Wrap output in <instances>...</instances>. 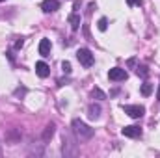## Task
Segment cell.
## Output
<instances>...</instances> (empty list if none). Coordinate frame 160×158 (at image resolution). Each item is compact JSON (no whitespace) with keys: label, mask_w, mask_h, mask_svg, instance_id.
<instances>
[{"label":"cell","mask_w":160,"mask_h":158,"mask_svg":"<svg viewBox=\"0 0 160 158\" xmlns=\"http://www.w3.org/2000/svg\"><path fill=\"white\" fill-rule=\"evenodd\" d=\"M39 54L41 56H50V39H47V37H43L39 41Z\"/></svg>","instance_id":"cell-9"},{"label":"cell","mask_w":160,"mask_h":158,"mask_svg":"<svg viewBox=\"0 0 160 158\" xmlns=\"http://www.w3.org/2000/svg\"><path fill=\"white\" fill-rule=\"evenodd\" d=\"M136 73H138V75H140L142 78H145V77L149 75V69H147L145 65H138V69H136Z\"/></svg>","instance_id":"cell-16"},{"label":"cell","mask_w":160,"mask_h":158,"mask_svg":"<svg viewBox=\"0 0 160 158\" xmlns=\"http://www.w3.org/2000/svg\"><path fill=\"white\" fill-rule=\"evenodd\" d=\"M91 97H93V99H97V101H104V99H106V93H104L102 89L95 87V89L91 91Z\"/></svg>","instance_id":"cell-13"},{"label":"cell","mask_w":160,"mask_h":158,"mask_svg":"<svg viewBox=\"0 0 160 158\" xmlns=\"http://www.w3.org/2000/svg\"><path fill=\"white\" fill-rule=\"evenodd\" d=\"M80 21H82V19H80L78 13H71V15H69V24H71V28H73L75 32L80 28Z\"/></svg>","instance_id":"cell-10"},{"label":"cell","mask_w":160,"mask_h":158,"mask_svg":"<svg viewBox=\"0 0 160 158\" xmlns=\"http://www.w3.org/2000/svg\"><path fill=\"white\" fill-rule=\"evenodd\" d=\"M127 4H128V6H142L143 0H127Z\"/></svg>","instance_id":"cell-18"},{"label":"cell","mask_w":160,"mask_h":158,"mask_svg":"<svg viewBox=\"0 0 160 158\" xmlns=\"http://www.w3.org/2000/svg\"><path fill=\"white\" fill-rule=\"evenodd\" d=\"M97 28H99L101 32H106V28H108V21H106V17L99 19V24H97Z\"/></svg>","instance_id":"cell-15"},{"label":"cell","mask_w":160,"mask_h":158,"mask_svg":"<svg viewBox=\"0 0 160 158\" xmlns=\"http://www.w3.org/2000/svg\"><path fill=\"white\" fill-rule=\"evenodd\" d=\"M0 2H4V0H0Z\"/></svg>","instance_id":"cell-22"},{"label":"cell","mask_w":160,"mask_h":158,"mask_svg":"<svg viewBox=\"0 0 160 158\" xmlns=\"http://www.w3.org/2000/svg\"><path fill=\"white\" fill-rule=\"evenodd\" d=\"M36 75H38L39 78H47V77L50 75V67H48L45 62H38V63H36Z\"/></svg>","instance_id":"cell-8"},{"label":"cell","mask_w":160,"mask_h":158,"mask_svg":"<svg viewBox=\"0 0 160 158\" xmlns=\"http://www.w3.org/2000/svg\"><path fill=\"white\" fill-rule=\"evenodd\" d=\"M52 134H54V123L47 125V128H45V132H43V141H48V140L52 138Z\"/></svg>","instance_id":"cell-12"},{"label":"cell","mask_w":160,"mask_h":158,"mask_svg":"<svg viewBox=\"0 0 160 158\" xmlns=\"http://www.w3.org/2000/svg\"><path fill=\"white\" fill-rule=\"evenodd\" d=\"M71 128H73V132L78 136L80 140H89V138H93V134H95V130H93L91 126H88L82 119H73Z\"/></svg>","instance_id":"cell-1"},{"label":"cell","mask_w":160,"mask_h":158,"mask_svg":"<svg viewBox=\"0 0 160 158\" xmlns=\"http://www.w3.org/2000/svg\"><path fill=\"white\" fill-rule=\"evenodd\" d=\"M128 77L127 75V71L125 69H121V67H114V69H110L108 71V78L112 80V82H121V80H125Z\"/></svg>","instance_id":"cell-5"},{"label":"cell","mask_w":160,"mask_h":158,"mask_svg":"<svg viewBox=\"0 0 160 158\" xmlns=\"http://www.w3.org/2000/svg\"><path fill=\"white\" fill-rule=\"evenodd\" d=\"M121 134H123L125 138H140V136H142V128L136 126V125H128V126H125V128L121 130Z\"/></svg>","instance_id":"cell-6"},{"label":"cell","mask_w":160,"mask_h":158,"mask_svg":"<svg viewBox=\"0 0 160 158\" xmlns=\"http://www.w3.org/2000/svg\"><path fill=\"white\" fill-rule=\"evenodd\" d=\"M88 116H89L91 119H99V116H101V106H99V104H89Z\"/></svg>","instance_id":"cell-11"},{"label":"cell","mask_w":160,"mask_h":158,"mask_svg":"<svg viewBox=\"0 0 160 158\" xmlns=\"http://www.w3.org/2000/svg\"><path fill=\"white\" fill-rule=\"evenodd\" d=\"M62 153L65 156H75L77 155V143H75L71 132H63V147H62Z\"/></svg>","instance_id":"cell-2"},{"label":"cell","mask_w":160,"mask_h":158,"mask_svg":"<svg viewBox=\"0 0 160 158\" xmlns=\"http://www.w3.org/2000/svg\"><path fill=\"white\" fill-rule=\"evenodd\" d=\"M22 45H24V39H19L17 43H15V48H21Z\"/></svg>","instance_id":"cell-19"},{"label":"cell","mask_w":160,"mask_h":158,"mask_svg":"<svg viewBox=\"0 0 160 158\" xmlns=\"http://www.w3.org/2000/svg\"><path fill=\"white\" fill-rule=\"evenodd\" d=\"M24 93H26V89H24V87H22V89H17V91H15V95H24Z\"/></svg>","instance_id":"cell-20"},{"label":"cell","mask_w":160,"mask_h":158,"mask_svg":"<svg viewBox=\"0 0 160 158\" xmlns=\"http://www.w3.org/2000/svg\"><path fill=\"white\" fill-rule=\"evenodd\" d=\"M41 9H43L45 13H54L56 9H60V2H58V0H43Z\"/></svg>","instance_id":"cell-7"},{"label":"cell","mask_w":160,"mask_h":158,"mask_svg":"<svg viewBox=\"0 0 160 158\" xmlns=\"http://www.w3.org/2000/svg\"><path fill=\"white\" fill-rule=\"evenodd\" d=\"M62 71H63L65 75H71V63H69V62H63V63H62Z\"/></svg>","instance_id":"cell-17"},{"label":"cell","mask_w":160,"mask_h":158,"mask_svg":"<svg viewBox=\"0 0 160 158\" xmlns=\"http://www.w3.org/2000/svg\"><path fill=\"white\" fill-rule=\"evenodd\" d=\"M77 58H78V62L84 67H91L93 62H95V58H93V54H91L89 48H78L77 50Z\"/></svg>","instance_id":"cell-3"},{"label":"cell","mask_w":160,"mask_h":158,"mask_svg":"<svg viewBox=\"0 0 160 158\" xmlns=\"http://www.w3.org/2000/svg\"><path fill=\"white\" fill-rule=\"evenodd\" d=\"M123 112L127 116H130L132 119H140L145 114V108L140 106V104H127V106H123Z\"/></svg>","instance_id":"cell-4"},{"label":"cell","mask_w":160,"mask_h":158,"mask_svg":"<svg viewBox=\"0 0 160 158\" xmlns=\"http://www.w3.org/2000/svg\"><path fill=\"white\" fill-rule=\"evenodd\" d=\"M151 91H153V84H149V82H145V84H142V95H151Z\"/></svg>","instance_id":"cell-14"},{"label":"cell","mask_w":160,"mask_h":158,"mask_svg":"<svg viewBox=\"0 0 160 158\" xmlns=\"http://www.w3.org/2000/svg\"><path fill=\"white\" fill-rule=\"evenodd\" d=\"M157 99L160 101V87H158V93H157Z\"/></svg>","instance_id":"cell-21"}]
</instances>
